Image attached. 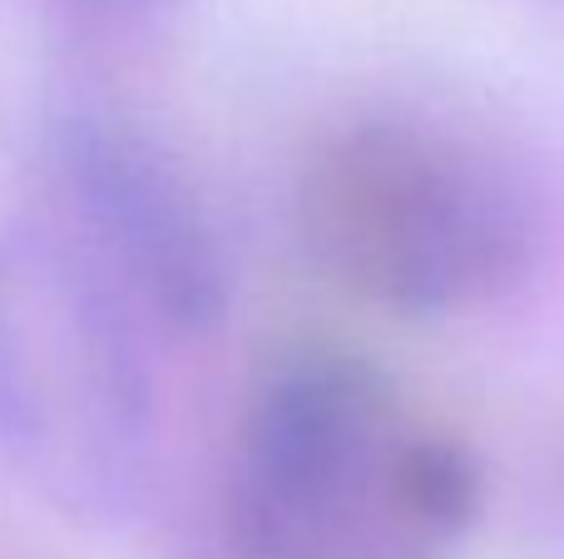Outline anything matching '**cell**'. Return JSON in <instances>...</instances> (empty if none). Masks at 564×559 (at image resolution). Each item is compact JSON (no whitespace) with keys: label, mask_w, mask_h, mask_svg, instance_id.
I'll return each instance as SVG.
<instances>
[{"label":"cell","mask_w":564,"mask_h":559,"mask_svg":"<svg viewBox=\"0 0 564 559\" xmlns=\"http://www.w3.org/2000/svg\"><path fill=\"white\" fill-rule=\"evenodd\" d=\"M55 178L75 248L169 332L224 317L228 257L208 204L174 154L115 114H69L55 129Z\"/></svg>","instance_id":"cell-4"},{"label":"cell","mask_w":564,"mask_h":559,"mask_svg":"<svg viewBox=\"0 0 564 559\" xmlns=\"http://www.w3.org/2000/svg\"><path fill=\"white\" fill-rule=\"evenodd\" d=\"M297 233L312 263L367 303L451 313L525 273L530 204L486 149L411 119H367L307 158Z\"/></svg>","instance_id":"cell-3"},{"label":"cell","mask_w":564,"mask_h":559,"mask_svg":"<svg viewBox=\"0 0 564 559\" xmlns=\"http://www.w3.org/2000/svg\"><path fill=\"white\" fill-rule=\"evenodd\" d=\"M480 505L470 456L351 357H302L248 406L238 559H446Z\"/></svg>","instance_id":"cell-1"},{"label":"cell","mask_w":564,"mask_h":559,"mask_svg":"<svg viewBox=\"0 0 564 559\" xmlns=\"http://www.w3.org/2000/svg\"><path fill=\"white\" fill-rule=\"evenodd\" d=\"M0 461L69 520L115 525L154 465L139 313L45 228L0 233Z\"/></svg>","instance_id":"cell-2"},{"label":"cell","mask_w":564,"mask_h":559,"mask_svg":"<svg viewBox=\"0 0 564 559\" xmlns=\"http://www.w3.org/2000/svg\"><path fill=\"white\" fill-rule=\"evenodd\" d=\"M69 6L89 10V15H144V10L164 6V0H69Z\"/></svg>","instance_id":"cell-5"}]
</instances>
